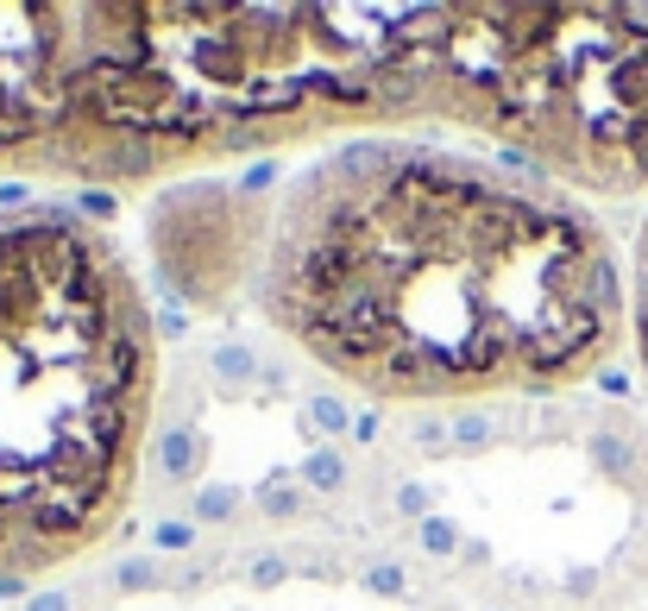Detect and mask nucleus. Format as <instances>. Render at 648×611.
Listing matches in <instances>:
<instances>
[{"label": "nucleus", "mask_w": 648, "mask_h": 611, "mask_svg": "<svg viewBox=\"0 0 648 611\" xmlns=\"http://www.w3.org/2000/svg\"><path fill=\"white\" fill-rule=\"evenodd\" d=\"M157 410V322L120 240L63 202L0 208V587L114 542Z\"/></svg>", "instance_id": "obj_2"}, {"label": "nucleus", "mask_w": 648, "mask_h": 611, "mask_svg": "<svg viewBox=\"0 0 648 611\" xmlns=\"http://www.w3.org/2000/svg\"><path fill=\"white\" fill-rule=\"evenodd\" d=\"M258 303L309 366L378 404L573 391L629 340V265L592 202L397 133L347 139L284 190Z\"/></svg>", "instance_id": "obj_1"}, {"label": "nucleus", "mask_w": 648, "mask_h": 611, "mask_svg": "<svg viewBox=\"0 0 648 611\" xmlns=\"http://www.w3.org/2000/svg\"><path fill=\"white\" fill-rule=\"evenodd\" d=\"M472 139L567 196H648V7H479Z\"/></svg>", "instance_id": "obj_3"}, {"label": "nucleus", "mask_w": 648, "mask_h": 611, "mask_svg": "<svg viewBox=\"0 0 648 611\" xmlns=\"http://www.w3.org/2000/svg\"><path fill=\"white\" fill-rule=\"evenodd\" d=\"M629 347H636L648 378V215L636 227V246H629Z\"/></svg>", "instance_id": "obj_5"}, {"label": "nucleus", "mask_w": 648, "mask_h": 611, "mask_svg": "<svg viewBox=\"0 0 648 611\" xmlns=\"http://www.w3.org/2000/svg\"><path fill=\"white\" fill-rule=\"evenodd\" d=\"M271 246V215L265 202L227 183H183L177 196L152 208V253L171 277V291L220 309L227 296L258 284Z\"/></svg>", "instance_id": "obj_4"}]
</instances>
